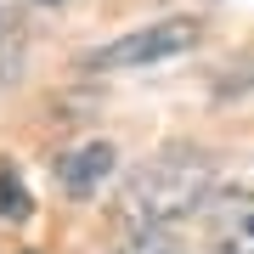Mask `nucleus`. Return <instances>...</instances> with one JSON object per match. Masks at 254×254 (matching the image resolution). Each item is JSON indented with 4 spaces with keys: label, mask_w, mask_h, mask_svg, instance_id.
Here are the masks:
<instances>
[{
    "label": "nucleus",
    "mask_w": 254,
    "mask_h": 254,
    "mask_svg": "<svg viewBox=\"0 0 254 254\" xmlns=\"http://www.w3.org/2000/svg\"><path fill=\"white\" fill-rule=\"evenodd\" d=\"M0 23H6V11H0Z\"/></svg>",
    "instance_id": "0eeeda50"
},
{
    "label": "nucleus",
    "mask_w": 254,
    "mask_h": 254,
    "mask_svg": "<svg viewBox=\"0 0 254 254\" xmlns=\"http://www.w3.org/2000/svg\"><path fill=\"white\" fill-rule=\"evenodd\" d=\"M34 215V198H28L23 175L11 170V158H0V220H28Z\"/></svg>",
    "instance_id": "39448f33"
},
{
    "label": "nucleus",
    "mask_w": 254,
    "mask_h": 254,
    "mask_svg": "<svg viewBox=\"0 0 254 254\" xmlns=\"http://www.w3.org/2000/svg\"><path fill=\"white\" fill-rule=\"evenodd\" d=\"M113 254H181V243H175V232H130Z\"/></svg>",
    "instance_id": "423d86ee"
},
{
    "label": "nucleus",
    "mask_w": 254,
    "mask_h": 254,
    "mask_svg": "<svg viewBox=\"0 0 254 254\" xmlns=\"http://www.w3.org/2000/svg\"><path fill=\"white\" fill-rule=\"evenodd\" d=\"M46 6H51V0H46Z\"/></svg>",
    "instance_id": "6e6552de"
},
{
    "label": "nucleus",
    "mask_w": 254,
    "mask_h": 254,
    "mask_svg": "<svg viewBox=\"0 0 254 254\" xmlns=\"http://www.w3.org/2000/svg\"><path fill=\"white\" fill-rule=\"evenodd\" d=\"M209 249L215 254H254V192H237L209 215Z\"/></svg>",
    "instance_id": "20e7f679"
},
{
    "label": "nucleus",
    "mask_w": 254,
    "mask_h": 254,
    "mask_svg": "<svg viewBox=\"0 0 254 254\" xmlns=\"http://www.w3.org/2000/svg\"><path fill=\"white\" fill-rule=\"evenodd\" d=\"M113 141H85V147H73V153L57 158V187L68 192V198H91V192H102V181L113 175Z\"/></svg>",
    "instance_id": "7ed1b4c3"
},
{
    "label": "nucleus",
    "mask_w": 254,
    "mask_h": 254,
    "mask_svg": "<svg viewBox=\"0 0 254 254\" xmlns=\"http://www.w3.org/2000/svg\"><path fill=\"white\" fill-rule=\"evenodd\" d=\"M203 28L192 17H164V23H147V28H130V34H119L113 46H102L85 57V68L96 73H119V68H153V63H170V57H181L198 46Z\"/></svg>",
    "instance_id": "f03ea898"
},
{
    "label": "nucleus",
    "mask_w": 254,
    "mask_h": 254,
    "mask_svg": "<svg viewBox=\"0 0 254 254\" xmlns=\"http://www.w3.org/2000/svg\"><path fill=\"white\" fill-rule=\"evenodd\" d=\"M209 187H215V158L198 147H170V153L147 158L119 192V220L130 232H170V220L192 215Z\"/></svg>",
    "instance_id": "f257e3e1"
}]
</instances>
